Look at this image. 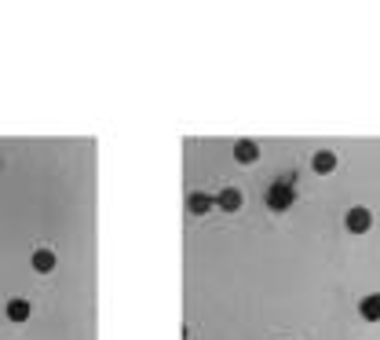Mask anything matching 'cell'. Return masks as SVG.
Listing matches in <instances>:
<instances>
[{
  "instance_id": "277c9868",
  "label": "cell",
  "mask_w": 380,
  "mask_h": 340,
  "mask_svg": "<svg viewBox=\"0 0 380 340\" xmlns=\"http://www.w3.org/2000/svg\"><path fill=\"white\" fill-rule=\"evenodd\" d=\"M4 315H8V322H30L33 307H30V300H23V296H11L8 307H4Z\"/></svg>"
},
{
  "instance_id": "6da1fadb",
  "label": "cell",
  "mask_w": 380,
  "mask_h": 340,
  "mask_svg": "<svg viewBox=\"0 0 380 340\" xmlns=\"http://www.w3.org/2000/svg\"><path fill=\"white\" fill-rule=\"evenodd\" d=\"M267 209L271 212H285V209H292V201H297V190H292V183L285 180V183H271V190H267Z\"/></svg>"
},
{
  "instance_id": "30bf717a",
  "label": "cell",
  "mask_w": 380,
  "mask_h": 340,
  "mask_svg": "<svg viewBox=\"0 0 380 340\" xmlns=\"http://www.w3.org/2000/svg\"><path fill=\"white\" fill-rule=\"evenodd\" d=\"M0 165H4V161H0Z\"/></svg>"
},
{
  "instance_id": "7a4b0ae2",
  "label": "cell",
  "mask_w": 380,
  "mask_h": 340,
  "mask_svg": "<svg viewBox=\"0 0 380 340\" xmlns=\"http://www.w3.org/2000/svg\"><path fill=\"white\" fill-rule=\"evenodd\" d=\"M344 227L351 230V235H366V230L373 227V212H369L366 205L348 209V212H344Z\"/></svg>"
},
{
  "instance_id": "8992f818",
  "label": "cell",
  "mask_w": 380,
  "mask_h": 340,
  "mask_svg": "<svg viewBox=\"0 0 380 340\" xmlns=\"http://www.w3.org/2000/svg\"><path fill=\"white\" fill-rule=\"evenodd\" d=\"M30 264H33V271L37 274H48V271H55V249H33V257H30Z\"/></svg>"
},
{
  "instance_id": "5b68a950",
  "label": "cell",
  "mask_w": 380,
  "mask_h": 340,
  "mask_svg": "<svg viewBox=\"0 0 380 340\" xmlns=\"http://www.w3.org/2000/svg\"><path fill=\"white\" fill-rule=\"evenodd\" d=\"M234 161L238 165H256L260 161V146L252 143V139H238L234 143Z\"/></svg>"
},
{
  "instance_id": "52a82bcc",
  "label": "cell",
  "mask_w": 380,
  "mask_h": 340,
  "mask_svg": "<svg viewBox=\"0 0 380 340\" xmlns=\"http://www.w3.org/2000/svg\"><path fill=\"white\" fill-rule=\"evenodd\" d=\"M358 311H362L366 322H380V293H369L358 300Z\"/></svg>"
},
{
  "instance_id": "3957f363",
  "label": "cell",
  "mask_w": 380,
  "mask_h": 340,
  "mask_svg": "<svg viewBox=\"0 0 380 340\" xmlns=\"http://www.w3.org/2000/svg\"><path fill=\"white\" fill-rule=\"evenodd\" d=\"M213 201H216V209H220V212H238V209L245 205V198H242V190H238V187H223Z\"/></svg>"
},
{
  "instance_id": "9c48e42d",
  "label": "cell",
  "mask_w": 380,
  "mask_h": 340,
  "mask_svg": "<svg viewBox=\"0 0 380 340\" xmlns=\"http://www.w3.org/2000/svg\"><path fill=\"white\" fill-rule=\"evenodd\" d=\"M186 209H190V212H194V216H205V212H208V209H216V201H213V198H208V194H201V190H194V194H190V198H186Z\"/></svg>"
},
{
  "instance_id": "ba28073f",
  "label": "cell",
  "mask_w": 380,
  "mask_h": 340,
  "mask_svg": "<svg viewBox=\"0 0 380 340\" xmlns=\"http://www.w3.org/2000/svg\"><path fill=\"white\" fill-rule=\"evenodd\" d=\"M311 168H314L319 176H329V172H336V154H333V151H319V154L311 158Z\"/></svg>"
}]
</instances>
